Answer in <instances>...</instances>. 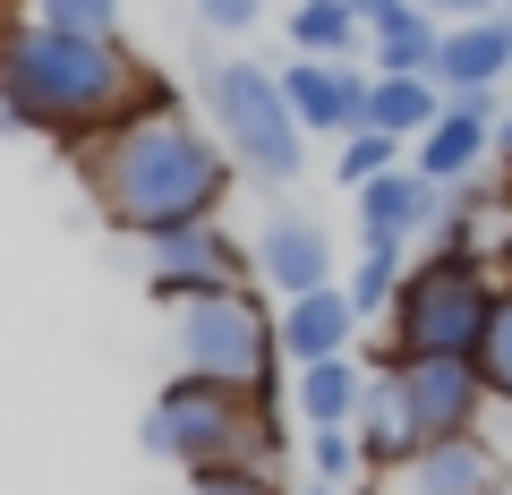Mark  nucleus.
Instances as JSON below:
<instances>
[{
    "label": "nucleus",
    "instance_id": "9b49d317",
    "mask_svg": "<svg viewBox=\"0 0 512 495\" xmlns=\"http://www.w3.org/2000/svg\"><path fill=\"white\" fill-rule=\"evenodd\" d=\"M248 265H256V282L282 291V299L333 291V231H325V222H308V214H274L265 231H256Z\"/></svg>",
    "mask_w": 512,
    "mask_h": 495
},
{
    "label": "nucleus",
    "instance_id": "393cba45",
    "mask_svg": "<svg viewBox=\"0 0 512 495\" xmlns=\"http://www.w3.org/2000/svg\"><path fill=\"white\" fill-rule=\"evenodd\" d=\"M43 26H69V35H120V0H35Z\"/></svg>",
    "mask_w": 512,
    "mask_h": 495
},
{
    "label": "nucleus",
    "instance_id": "1a4fd4ad",
    "mask_svg": "<svg viewBox=\"0 0 512 495\" xmlns=\"http://www.w3.org/2000/svg\"><path fill=\"white\" fill-rule=\"evenodd\" d=\"M512 461L487 436H436L419 453H402L393 470H367V495H504Z\"/></svg>",
    "mask_w": 512,
    "mask_h": 495
},
{
    "label": "nucleus",
    "instance_id": "39448f33",
    "mask_svg": "<svg viewBox=\"0 0 512 495\" xmlns=\"http://www.w3.org/2000/svg\"><path fill=\"white\" fill-rule=\"evenodd\" d=\"M171 376H205V385H239V393H274L282 376V316L256 291H222L171 316Z\"/></svg>",
    "mask_w": 512,
    "mask_h": 495
},
{
    "label": "nucleus",
    "instance_id": "6ab92c4d",
    "mask_svg": "<svg viewBox=\"0 0 512 495\" xmlns=\"http://www.w3.org/2000/svg\"><path fill=\"white\" fill-rule=\"evenodd\" d=\"M436 120H444V86L436 77H367V129L419 146Z\"/></svg>",
    "mask_w": 512,
    "mask_h": 495
},
{
    "label": "nucleus",
    "instance_id": "c756f323",
    "mask_svg": "<svg viewBox=\"0 0 512 495\" xmlns=\"http://www.w3.org/2000/svg\"><path fill=\"white\" fill-rule=\"evenodd\" d=\"M495 163L512 171V111H504V120H495Z\"/></svg>",
    "mask_w": 512,
    "mask_h": 495
},
{
    "label": "nucleus",
    "instance_id": "20e7f679",
    "mask_svg": "<svg viewBox=\"0 0 512 495\" xmlns=\"http://www.w3.org/2000/svg\"><path fill=\"white\" fill-rule=\"evenodd\" d=\"M495 299H504V282H495L487 257L427 248V257L402 274V299H393V342H384L376 367H393V359H478Z\"/></svg>",
    "mask_w": 512,
    "mask_h": 495
},
{
    "label": "nucleus",
    "instance_id": "aec40b11",
    "mask_svg": "<svg viewBox=\"0 0 512 495\" xmlns=\"http://www.w3.org/2000/svg\"><path fill=\"white\" fill-rule=\"evenodd\" d=\"M282 35H291V52H308V60H350L367 43V18L350 9V0H291Z\"/></svg>",
    "mask_w": 512,
    "mask_h": 495
},
{
    "label": "nucleus",
    "instance_id": "c85d7f7f",
    "mask_svg": "<svg viewBox=\"0 0 512 495\" xmlns=\"http://www.w3.org/2000/svg\"><path fill=\"white\" fill-rule=\"evenodd\" d=\"M0 137H26V111L9 103V94H0Z\"/></svg>",
    "mask_w": 512,
    "mask_h": 495
},
{
    "label": "nucleus",
    "instance_id": "f257e3e1",
    "mask_svg": "<svg viewBox=\"0 0 512 495\" xmlns=\"http://www.w3.org/2000/svg\"><path fill=\"white\" fill-rule=\"evenodd\" d=\"M77 163H86V188L103 205V222L128 231V239H146V248L188 231V222H214L231 180H239L222 137L197 129L171 94H154L146 111H128L120 129H103L94 146H77Z\"/></svg>",
    "mask_w": 512,
    "mask_h": 495
},
{
    "label": "nucleus",
    "instance_id": "f03ea898",
    "mask_svg": "<svg viewBox=\"0 0 512 495\" xmlns=\"http://www.w3.org/2000/svg\"><path fill=\"white\" fill-rule=\"evenodd\" d=\"M0 94L26 111V129L94 146L120 129L128 111H146L154 86L120 35H69L43 18H0Z\"/></svg>",
    "mask_w": 512,
    "mask_h": 495
},
{
    "label": "nucleus",
    "instance_id": "a211bd4d",
    "mask_svg": "<svg viewBox=\"0 0 512 495\" xmlns=\"http://www.w3.org/2000/svg\"><path fill=\"white\" fill-rule=\"evenodd\" d=\"M436 43H444V18H427L419 0H402L393 18H376V26H367L376 77H436Z\"/></svg>",
    "mask_w": 512,
    "mask_h": 495
},
{
    "label": "nucleus",
    "instance_id": "2eb2a0df",
    "mask_svg": "<svg viewBox=\"0 0 512 495\" xmlns=\"http://www.w3.org/2000/svg\"><path fill=\"white\" fill-rule=\"evenodd\" d=\"M512 77V26L504 18H470V26H444L436 43V86L461 94V86H504Z\"/></svg>",
    "mask_w": 512,
    "mask_h": 495
},
{
    "label": "nucleus",
    "instance_id": "7c9ffc66",
    "mask_svg": "<svg viewBox=\"0 0 512 495\" xmlns=\"http://www.w3.org/2000/svg\"><path fill=\"white\" fill-rule=\"evenodd\" d=\"M350 9H359V18L376 26V18H393V9H402V0H350Z\"/></svg>",
    "mask_w": 512,
    "mask_h": 495
},
{
    "label": "nucleus",
    "instance_id": "ddd939ff",
    "mask_svg": "<svg viewBox=\"0 0 512 495\" xmlns=\"http://www.w3.org/2000/svg\"><path fill=\"white\" fill-rule=\"evenodd\" d=\"M487 163H495V111H461V103H444V120L410 146V171L436 188H470Z\"/></svg>",
    "mask_w": 512,
    "mask_h": 495
},
{
    "label": "nucleus",
    "instance_id": "7ed1b4c3",
    "mask_svg": "<svg viewBox=\"0 0 512 495\" xmlns=\"http://www.w3.org/2000/svg\"><path fill=\"white\" fill-rule=\"evenodd\" d=\"M154 461L205 478V470H282V427H274V393H239V385H205V376H171L146 402L137 427Z\"/></svg>",
    "mask_w": 512,
    "mask_h": 495
},
{
    "label": "nucleus",
    "instance_id": "a878e982",
    "mask_svg": "<svg viewBox=\"0 0 512 495\" xmlns=\"http://www.w3.org/2000/svg\"><path fill=\"white\" fill-rule=\"evenodd\" d=\"M188 495H291V487H282V470H205L188 478Z\"/></svg>",
    "mask_w": 512,
    "mask_h": 495
},
{
    "label": "nucleus",
    "instance_id": "4468645a",
    "mask_svg": "<svg viewBox=\"0 0 512 495\" xmlns=\"http://www.w3.org/2000/svg\"><path fill=\"white\" fill-rule=\"evenodd\" d=\"M350 342H359V308H350L342 282L333 291H308V299H282V359L291 367L350 359Z\"/></svg>",
    "mask_w": 512,
    "mask_h": 495
},
{
    "label": "nucleus",
    "instance_id": "9d476101",
    "mask_svg": "<svg viewBox=\"0 0 512 495\" xmlns=\"http://www.w3.org/2000/svg\"><path fill=\"white\" fill-rule=\"evenodd\" d=\"M282 103H291V120L308 137H350V129H367V69L291 52L282 60Z\"/></svg>",
    "mask_w": 512,
    "mask_h": 495
},
{
    "label": "nucleus",
    "instance_id": "2f4dec72",
    "mask_svg": "<svg viewBox=\"0 0 512 495\" xmlns=\"http://www.w3.org/2000/svg\"><path fill=\"white\" fill-rule=\"evenodd\" d=\"M291 495H350V487H333V478H308V487H291Z\"/></svg>",
    "mask_w": 512,
    "mask_h": 495
},
{
    "label": "nucleus",
    "instance_id": "473e14b6",
    "mask_svg": "<svg viewBox=\"0 0 512 495\" xmlns=\"http://www.w3.org/2000/svg\"><path fill=\"white\" fill-rule=\"evenodd\" d=\"M495 18H504V26H512V0H504V9H495Z\"/></svg>",
    "mask_w": 512,
    "mask_h": 495
},
{
    "label": "nucleus",
    "instance_id": "412c9836",
    "mask_svg": "<svg viewBox=\"0 0 512 495\" xmlns=\"http://www.w3.org/2000/svg\"><path fill=\"white\" fill-rule=\"evenodd\" d=\"M402 274H410V248H359V265H350V308H359V325L367 316H393V299H402Z\"/></svg>",
    "mask_w": 512,
    "mask_h": 495
},
{
    "label": "nucleus",
    "instance_id": "423d86ee",
    "mask_svg": "<svg viewBox=\"0 0 512 495\" xmlns=\"http://www.w3.org/2000/svg\"><path fill=\"white\" fill-rule=\"evenodd\" d=\"M205 111H214V137H222V154H231L248 180H265V188H291L299 180V120H291V103H282V69H265V60H214L205 69Z\"/></svg>",
    "mask_w": 512,
    "mask_h": 495
},
{
    "label": "nucleus",
    "instance_id": "6e6552de",
    "mask_svg": "<svg viewBox=\"0 0 512 495\" xmlns=\"http://www.w3.org/2000/svg\"><path fill=\"white\" fill-rule=\"evenodd\" d=\"M384 376L402 385L410 419H419V444H436V436H487L495 393H487V376H478V359H393Z\"/></svg>",
    "mask_w": 512,
    "mask_h": 495
},
{
    "label": "nucleus",
    "instance_id": "f8f14e48",
    "mask_svg": "<svg viewBox=\"0 0 512 495\" xmlns=\"http://www.w3.org/2000/svg\"><path fill=\"white\" fill-rule=\"evenodd\" d=\"M350 197H359V248H410V239H436V222H444V188L419 180L410 163L350 188Z\"/></svg>",
    "mask_w": 512,
    "mask_h": 495
},
{
    "label": "nucleus",
    "instance_id": "b1692460",
    "mask_svg": "<svg viewBox=\"0 0 512 495\" xmlns=\"http://www.w3.org/2000/svg\"><path fill=\"white\" fill-rule=\"evenodd\" d=\"M478 376H487V393L512 410V291L495 299V316H487V342H478Z\"/></svg>",
    "mask_w": 512,
    "mask_h": 495
},
{
    "label": "nucleus",
    "instance_id": "0eeeda50",
    "mask_svg": "<svg viewBox=\"0 0 512 495\" xmlns=\"http://www.w3.org/2000/svg\"><path fill=\"white\" fill-rule=\"evenodd\" d=\"M239 274H248V248H239L222 222H188V231L154 239L146 248V299L154 308H197V299H222L239 291Z\"/></svg>",
    "mask_w": 512,
    "mask_h": 495
},
{
    "label": "nucleus",
    "instance_id": "4be33fe9",
    "mask_svg": "<svg viewBox=\"0 0 512 495\" xmlns=\"http://www.w3.org/2000/svg\"><path fill=\"white\" fill-rule=\"evenodd\" d=\"M402 163H410L402 137H384V129H350V137H342V154H333V180H342V188H367V180H384V171H402Z\"/></svg>",
    "mask_w": 512,
    "mask_h": 495
},
{
    "label": "nucleus",
    "instance_id": "f3484780",
    "mask_svg": "<svg viewBox=\"0 0 512 495\" xmlns=\"http://www.w3.org/2000/svg\"><path fill=\"white\" fill-rule=\"evenodd\" d=\"M350 436H359V453H367V470H393L402 453H419V419H410V402H402V385L393 376H367V402H359V419H350Z\"/></svg>",
    "mask_w": 512,
    "mask_h": 495
},
{
    "label": "nucleus",
    "instance_id": "5701e85b",
    "mask_svg": "<svg viewBox=\"0 0 512 495\" xmlns=\"http://www.w3.org/2000/svg\"><path fill=\"white\" fill-rule=\"evenodd\" d=\"M359 470H367V453H359V436H350V427H308V478L350 487Z\"/></svg>",
    "mask_w": 512,
    "mask_h": 495
},
{
    "label": "nucleus",
    "instance_id": "bb28decb",
    "mask_svg": "<svg viewBox=\"0 0 512 495\" xmlns=\"http://www.w3.org/2000/svg\"><path fill=\"white\" fill-rule=\"evenodd\" d=\"M197 26L205 35H256L265 26V0H197Z\"/></svg>",
    "mask_w": 512,
    "mask_h": 495
},
{
    "label": "nucleus",
    "instance_id": "dca6fc26",
    "mask_svg": "<svg viewBox=\"0 0 512 495\" xmlns=\"http://www.w3.org/2000/svg\"><path fill=\"white\" fill-rule=\"evenodd\" d=\"M367 376H376V367H359V359H316V367H299V376H291L299 427H350V419H359V402H367Z\"/></svg>",
    "mask_w": 512,
    "mask_h": 495
},
{
    "label": "nucleus",
    "instance_id": "cd10ccee",
    "mask_svg": "<svg viewBox=\"0 0 512 495\" xmlns=\"http://www.w3.org/2000/svg\"><path fill=\"white\" fill-rule=\"evenodd\" d=\"M427 18H444V26H470V18H495L504 0H419Z\"/></svg>",
    "mask_w": 512,
    "mask_h": 495
}]
</instances>
